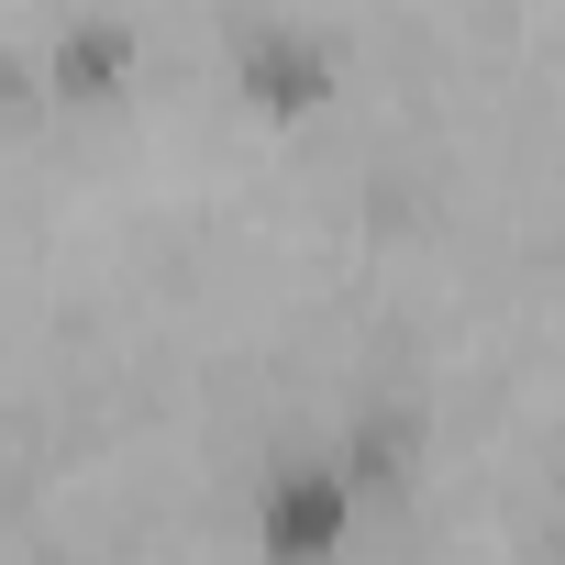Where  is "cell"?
<instances>
[{"label":"cell","instance_id":"1","mask_svg":"<svg viewBox=\"0 0 565 565\" xmlns=\"http://www.w3.org/2000/svg\"><path fill=\"white\" fill-rule=\"evenodd\" d=\"M244 543L255 565H344L355 554V488L333 455H277L244 488Z\"/></svg>","mask_w":565,"mask_h":565},{"label":"cell","instance_id":"2","mask_svg":"<svg viewBox=\"0 0 565 565\" xmlns=\"http://www.w3.org/2000/svg\"><path fill=\"white\" fill-rule=\"evenodd\" d=\"M333 89H344V56H333V34H322V23L266 12V23H244V34H233V100H244L255 122L311 134V122L333 111Z\"/></svg>","mask_w":565,"mask_h":565},{"label":"cell","instance_id":"3","mask_svg":"<svg viewBox=\"0 0 565 565\" xmlns=\"http://www.w3.org/2000/svg\"><path fill=\"white\" fill-rule=\"evenodd\" d=\"M145 89V34L122 12H78L56 45H45V100L56 111H122Z\"/></svg>","mask_w":565,"mask_h":565},{"label":"cell","instance_id":"4","mask_svg":"<svg viewBox=\"0 0 565 565\" xmlns=\"http://www.w3.org/2000/svg\"><path fill=\"white\" fill-rule=\"evenodd\" d=\"M554 554H565V488H554Z\"/></svg>","mask_w":565,"mask_h":565}]
</instances>
